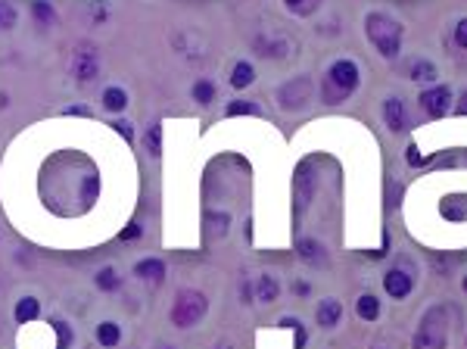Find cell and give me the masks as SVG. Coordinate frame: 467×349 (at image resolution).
I'll use <instances>...</instances> for the list:
<instances>
[{
    "mask_svg": "<svg viewBox=\"0 0 467 349\" xmlns=\"http://www.w3.org/2000/svg\"><path fill=\"white\" fill-rule=\"evenodd\" d=\"M455 44L461 50H467V19H461L455 25Z\"/></svg>",
    "mask_w": 467,
    "mask_h": 349,
    "instance_id": "obj_27",
    "label": "cell"
},
{
    "mask_svg": "<svg viewBox=\"0 0 467 349\" xmlns=\"http://www.w3.org/2000/svg\"><path fill=\"white\" fill-rule=\"evenodd\" d=\"M97 287H100V290H118V275L113 268H103L97 275Z\"/></svg>",
    "mask_w": 467,
    "mask_h": 349,
    "instance_id": "obj_23",
    "label": "cell"
},
{
    "mask_svg": "<svg viewBox=\"0 0 467 349\" xmlns=\"http://www.w3.org/2000/svg\"><path fill=\"white\" fill-rule=\"evenodd\" d=\"M113 125H116V131H118V134H125V141H131V138H134V131H131V125H128V122H113Z\"/></svg>",
    "mask_w": 467,
    "mask_h": 349,
    "instance_id": "obj_29",
    "label": "cell"
},
{
    "mask_svg": "<svg viewBox=\"0 0 467 349\" xmlns=\"http://www.w3.org/2000/svg\"><path fill=\"white\" fill-rule=\"evenodd\" d=\"M464 290H467V278H464Z\"/></svg>",
    "mask_w": 467,
    "mask_h": 349,
    "instance_id": "obj_32",
    "label": "cell"
},
{
    "mask_svg": "<svg viewBox=\"0 0 467 349\" xmlns=\"http://www.w3.org/2000/svg\"><path fill=\"white\" fill-rule=\"evenodd\" d=\"M38 318V300L35 296H22L19 303H16V321L19 325H29V321Z\"/></svg>",
    "mask_w": 467,
    "mask_h": 349,
    "instance_id": "obj_13",
    "label": "cell"
},
{
    "mask_svg": "<svg viewBox=\"0 0 467 349\" xmlns=\"http://www.w3.org/2000/svg\"><path fill=\"white\" fill-rule=\"evenodd\" d=\"M134 237H140L138 225H131V228H125V231H122V241H134Z\"/></svg>",
    "mask_w": 467,
    "mask_h": 349,
    "instance_id": "obj_30",
    "label": "cell"
},
{
    "mask_svg": "<svg viewBox=\"0 0 467 349\" xmlns=\"http://www.w3.org/2000/svg\"><path fill=\"white\" fill-rule=\"evenodd\" d=\"M252 79H256V72H252V66L250 63H237L234 66V75H231V84L237 91H243V88H250Z\"/></svg>",
    "mask_w": 467,
    "mask_h": 349,
    "instance_id": "obj_16",
    "label": "cell"
},
{
    "mask_svg": "<svg viewBox=\"0 0 467 349\" xmlns=\"http://www.w3.org/2000/svg\"><path fill=\"white\" fill-rule=\"evenodd\" d=\"M53 328L59 330V349H66L69 346V340H72V334H69V328L63 325V321H53Z\"/></svg>",
    "mask_w": 467,
    "mask_h": 349,
    "instance_id": "obj_28",
    "label": "cell"
},
{
    "mask_svg": "<svg viewBox=\"0 0 467 349\" xmlns=\"http://www.w3.org/2000/svg\"><path fill=\"white\" fill-rule=\"evenodd\" d=\"M287 6H290L293 13H299V16H309V13H315L318 10V4L321 0H284Z\"/></svg>",
    "mask_w": 467,
    "mask_h": 349,
    "instance_id": "obj_22",
    "label": "cell"
},
{
    "mask_svg": "<svg viewBox=\"0 0 467 349\" xmlns=\"http://www.w3.org/2000/svg\"><path fill=\"white\" fill-rule=\"evenodd\" d=\"M97 340H100L103 346H116L118 340H122V330H118L116 321H103V325L97 328Z\"/></svg>",
    "mask_w": 467,
    "mask_h": 349,
    "instance_id": "obj_19",
    "label": "cell"
},
{
    "mask_svg": "<svg viewBox=\"0 0 467 349\" xmlns=\"http://www.w3.org/2000/svg\"><path fill=\"white\" fill-rule=\"evenodd\" d=\"M299 256H302L305 262H312V265H321V262H327L324 246L315 243V241H299Z\"/></svg>",
    "mask_w": 467,
    "mask_h": 349,
    "instance_id": "obj_14",
    "label": "cell"
},
{
    "mask_svg": "<svg viewBox=\"0 0 467 349\" xmlns=\"http://www.w3.org/2000/svg\"><path fill=\"white\" fill-rule=\"evenodd\" d=\"M35 16H38V19L44 22V25H53V22H56V13H53V6H50L47 0H38V4H35Z\"/></svg>",
    "mask_w": 467,
    "mask_h": 349,
    "instance_id": "obj_24",
    "label": "cell"
},
{
    "mask_svg": "<svg viewBox=\"0 0 467 349\" xmlns=\"http://www.w3.org/2000/svg\"><path fill=\"white\" fill-rule=\"evenodd\" d=\"M206 309H209V303L200 290H181L175 305H172V321L178 328H190L206 315Z\"/></svg>",
    "mask_w": 467,
    "mask_h": 349,
    "instance_id": "obj_4",
    "label": "cell"
},
{
    "mask_svg": "<svg viewBox=\"0 0 467 349\" xmlns=\"http://www.w3.org/2000/svg\"><path fill=\"white\" fill-rule=\"evenodd\" d=\"M359 88V66L352 59H337L327 69V81H324V100L327 103H343L349 93Z\"/></svg>",
    "mask_w": 467,
    "mask_h": 349,
    "instance_id": "obj_2",
    "label": "cell"
},
{
    "mask_svg": "<svg viewBox=\"0 0 467 349\" xmlns=\"http://www.w3.org/2000/svg\"><path fill=\"white\" fill-rule=\"evenodd\" d=\"M409 79L414 81H436V66L430 63V59H414L409 66Z\"/></svg>",
    "mask_w": 467,
    "mask_h": 349,
    "instance_id": "obj_12",
    "label": "cell"
},
{
    "mask_svg": "<svg viewBox=\"0 0 467 349\" xmlns=\"http://www.w3.org/2000/svg\"><path fill=\"white\" fill-rule=\"evenodd\" d=\"M364 31H368V41L377 47L380 56L386 59L399 56V50H402V25L396 19H389L386 13H371L364 19Z\"/></svg>",
    "mask_w": 467,
    "mask_h": 349,
    "instance_id": "obj_1",
    "label": "cell"
},
{
    "mask_svg": "<svg viewBox=\"0 0 467 349\" xmlns=\"http://www.w3.org/2000/svg\"><path fill=\"white\" fill-rule=\"evenodd\" d=\"M125 103H128L125 91H118V88H106V91H103V106L109 109V113H122Z\"/></svg>",
    "mask_w": 467,
    "mask_h": 349,
    "instance_id": "obj_18",
    "label": "cell"
},
{
    "mask_svg": "<svg viewBox=\"0 0 467 349\" xmlns=\"http://www.w3.org/2000/svg\"><path fill=\"white\" fill-rule=\"evenodd\" d=\"M16 25V10L6 0H0V29H13Z\"/></svg>",
    "mask_w": 467,
    "mask_h": 349,
    "instance_id": "obj_26",
    "label": "cell"
},
{
    "mask_svg": "<svg viewBox=\"0 0 467 349\" xmlns=\"http://www.w3.org/2000/svg\"><path fill=\"white\" fill-rule=\"evenodd\" d=\"M339 303L337 300H324L318 305V325L321 328H337V321H339Z\"/></svg>",
    "mask_w": 467,
    "mask_h": 349,
    "instance_id": "obj_11",
    "label": "cell"
},
{
    "mask_svg": "<svg viewBox=\"0 0 467 349\" xmlns=\"http://www.w3.org/2000/svg\"><path fill=\"white\" fill-rule=\"evenodd\" d=\"M259 113H262V109H259L256 103H246V100L227 106V116H259Z\"/></svg>",
    "mask_w": 467,
    "mask_h": 349,
    "instance_id": "obj_25",
    "label": "cell"
},
{
    "mask_svg": "<svg viewBox=\"0 0 467 349\" xmlns=\"http://www.w3.org/2000/svg\"><path fill=\"white\" fill-rule=\"evenodd\" d=\"M355 312H359V318L374 321L380 315V300L374 293H364V296H359V305H355Z\"/></svg>",
    "mask_w": 467,
    "mask_h": 349,
    "instance_id": "obj_15",
    "label": "cell"
},
{
    "mask_svg": "<svg viewBox=\"0 0 467 349\" xmlns=\"http://www.w3.org/2000/svg\"><path fill=\"white\" fill-rule=\"evenodd\" d=\"M97 72H100V56H97V50H93L91 44H81L78 50H75V56H72V75H75L78 81H91Z\"/></svg>",
    "mask_w": 467,
    "mask_h": 349,
    "instance_id": "obj_7",
    "label": "cell"
},
{
    "mask_svg": "<svg viewBox=\"0 0 467 349\" xmlns=\"http://www.w3.org/2000/svg\"><path fill=\"white\" fill-rule=\"evenodd\" d=\"M134 275L143 278V280H153V284H159V280L165 278V265L159 259H143L134 265Z\"/></svg>",
    "mask_w": 467,
    "mask_h": 349,
    "instance_id": "obj_10",
    "label": "cell"
},
{
    "mask_svg": "<svg viewBox=\"0 0 467 349\" xmlns=\"http://www.w3.org/2000/svg\"><path fill=\"white\" fill-rule=\"evenodd\" d=\"M277 293H280L277 278H274V275H262V278H259V300H262V303H274Z\"/></svg>",
    "mask_w": 467,
    "mask_h": 349,
    "instance_id": "obj_17",
    "label": "cell"
},
{
    "mask_svg": "<svg viewBox=\"0 0 467 349\" xmlns=\"http://www.w3.org/2000/svg\"><path fill=\"white\" fill-rule=\"evenodd\" d=\"M309 100H312V81L305 79V75L287 81L284 88L277 91V103H280V109H287V113H296V109L309 106Z\"/></svg>",
    "mask_w": 467,
    "mask_h": 349,
    "instance_id": "obj_5",
    "label": "cell"
},
{
    "mask_svg": "<svg viewBox=\"0 0 467 349\" xmlns=\"http://www.w3.org/2000/svg\"><path fill=\"white\" fill-rule=\"evenodd\" d=\"M448 106H452V91H448L446 84H439V88H430V91L421 93V109L430 118H443L448 113Z\"/></svg>",
    "mask_w": 467,
    "mask_h": 349,
    "instance_id": "obj_8",
    "label": "cell"
},
{
    "mask_svg": "<svg viewBox=\"0 0 467 349\" xmlns=\"http://www.w3.org/2000/svg\"><path fill=\"white\" fill-rule=\"evenodd\" d=\"M384 118H386V125L393 131H405L411 125V118H409V109H405V103L399 97H389L386 103H384Z\"/></svg>",
    "mask_w": 467,
    "mask_h": 349,
    "instance_id": "obj_9",
    "label": "cell"
},
{
    "mask_svg": "<svg viewBox=\"0 0 467 349\" xmlns=\"http://www.w3.org/2000/svg\"><path fill=\"white\" fill-rule=\"evenodd\" d=\"M455 113H458V116H467V91L461 93V100L455 103Z\"/></svg>",
    "mask_w": 467,
    "mask_h": 349,
    "instance_id": "obj_31",
    "label": "cell"
},
{
    "mask_svg": "<svg viewBox=\"0 0 467 349\" xmlns=\"http://www.w3.org/2000/svg\"><path fill=\"white\" fill-rule=\"evenodd\" d=\"M147 153L150 156H159V153H163V125H150V131H147Z\"/></svg>",
    "mask_w": 467,
    "mask_h": 349,
    "instance_id": "obj_20",
    "label": "cell"
},
{
    "mask_svg": "<svg viewBox=\"0 0 467 349\" xmlns=\"http://www.w3.org/2000/svg\"><path fill=\"white\" fill-rule=\"evenodd\" d=\"M384 287H386V293L393 296V300H405V296L411 293V287H414V275H411L409 262L389 268L386 275H384Z\"/></svg>",
    "mask_w": 467,
    "mask_h": 349,
    "instance_id": "obj_6",
    "label": "cell"
},
{
    "mask_svg": "<svg viewBox=\"0 0 467 349\" xmlns=\"http://www.w3.org/2000/svg\"><path fill=\"white\" fill-rule=\"evenodd\" d=\"M446 340H448V315L443 305H433L421 318V328L414 334V349H446Z\"/></svg>",
    "mask_w": 467,
    "mask_h": 349,
    "instance_id": "obj_3",
    "label": "cell"
},
{
    "mask_svg": "<svg viewBox=\"0 0 467 349\" xmlns=\"http://www.w3.org/2000/svg\"><path fill=\"white\" fill-rule=\"evenodd\" d=\"M212 97H215V88H212L209 81L193 84V100H197V103H212Z\"/></svg>",
    "mask_w": 467,
    "mask_h": 349,
    "instance_id": "obj_21",
    "label": "cell"
}]
</instances>
